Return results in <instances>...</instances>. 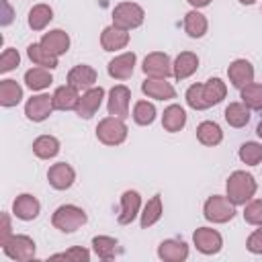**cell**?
Wrapping results in <instances>:
<instances>
[{
	"label": "cell",
	"instance_id": "6da1fadb",
	"mask_svg": "<svg viewBox=\"0 0 262 262\" xmlns=\"http://www.w3.org/2000/svg\"><path fill=\"white\" fill-rule=\"evenodd\" d=\"M227 96V84L221 78H209L203 84H190L186 88V104L194 111H207L219 104Z\"/></svg>",
	"mask_w": 262,
	"mask_h": 262
},
{
	"label": "cell",
	"instance_id": "7a4b0ae2",
	"mask_svg": "<svg viewBox=\"0 0 262 262\" xmlns=\"http://www.w3.org/2000/svg\"><path fill=\"white\" fill-rule=\"evenodd\" d=\"M258 190V182L256 178L246 172V170H235L229 174L227 182H225V194L227 199L237 207V205H246L248 201L254 199Z\"/></svg>",
	"mask_w": 262,
	"mask_h": 262
},
{
	"label": "cell",
	"instance_id": "3957f363",
	"mask_svg": "<svg viewBox=\"0 0 262 262\" xmlns=\"http://www.w3.org/2000/svg\"><path fill=\"white\" fill-rule=\"evenodd\" d=\"M86 221H88L86 211L78 205H72V203L59 205L51 215V225L55 229H59L61 233H74L82 225H86Z\"/></svg>",
	"mask_w": 262,
	"mask_h": 262
},
{
	"label": "cell",
	"instance_id": "277c9868",
	"mask_svg": "<svg viewBox=\"0 0 262 262\" xmlns=\"http://www.w3.org/2000/svg\"><path fill=\"white\" fill-rule=\"evenodd\" d=\"M127 133H129V129L125 125V119H119L113 115L100 119L96 125V139L104 145H111V147L121 145L127 139Z\"/></svg>",
	"mask_w": 262,
	"mask_h": 262
},
{
	"label": "cell",
	"instance_id": "5b68a950",
	"mask_svg": "<svg viewBox=\"0 0 262 262\" xmlns=\"http://www.w3.org/2000/svg\"><path fill=\"white\" fill-rule=\"evenodd\" d=\"M145 20V10L137 2H119L113 8V25L125 31H133L141 27Z\"/></svg>",
	"mask_w": 262,
	"mask_h": 262
},
{
	"label": "cell",
	"instance_id": "8992f818",
	"mask_svg": "<svg viewBox=\"0 0 262 262\" xmlns=\"http://www.w3.org/2000/svg\"><path fill=\"white\" fill-rule=\"evenodd\" d=\"M203 215L211 223H227L235 217V205L227 199V194H213L205 201Z\"/></svg>",
	"mask_w": 262,
	"mask_h": 262
},
{
	"label": "cell",
	"instance_id": "52a82bcc",
	"mask_svg": "<svg viewBox=\"0 0 262 262\" xmlns=\"http://www.w3.org/2000/svg\"><path fill=\"white\" fill-rule=\"evenodd\" d=\"M2 252L10 258V260H16V262H27V260H33L35 258V252H37V246H35V239L25 235V233H12L4 244H2Z\"/></svg>",
	"mask_w": 262,
	"mask_h": 262
},
{
	"label": "cell",
	"instance_id": "ba28073f",
	"mask_svg": "<svg viewBox=\"0 0 262 262\" xmlns=\"http://www.w3.org/2000/svg\"><path fill=\"white\" fill-rule=\"evenodd\" d=\"M141 70L147 78H164L168 80L170 76H174V68H172V59L168 53L164 51H151L143 57Z\"/></svg>",
	"mask_w": 262,
	"mask_h": 262
},
{
	"label": "cell",
	"instance_id": "9c48e42d",
	"mask_svg": "<svg viewBox=\"0 0 262 262\" xmlns=\"http://www.w3.org/2000/svg\"><path fill=\"white\" fill-rule=\"evenodd\" d=\"M53 111H55V106H53V94L41 92V94L31 96L25 102V117L29 121H33V123H41V121L49 119Z\"/></svg>",
	"mask_w": 262,
	"mask_h": 262
},
{
	"label": "cell",
	"instance_id": "30bf717a",
	"mask_svg": "<svg viewBox=\"0 0 262 262\" xmlns=\"http://www.w3.org/2000/svg\"><path fill=\"white\" fill-rule=\"evenodd\" d=\"M129 104H131V90L125 84H117L108 90V98H106V111L113 117L119 119H127L129 113Z\"/></svg>",
	"mask_w": 262,
	"mask_h": 262
},
{
	"label": "cell",
	"instance_id": "8fae6325",
	"mask_svg": "<svg viewBox=\"0 0 262 262\" xmlns=\"http://www.w3.org/2000/svg\"><path fill=\"white\" fill-rule=\"evenodd\" d=\"M192 244L194 248L205 254V256H213V254H219L221 248H223V237L217 229L213 227H199L194 233H192Z\"/></svg>",
	"mask_w": 262,
	"mask_h": 262
},
{
	"label": "cell",
	"instance_id": "7c38bea8",
	"mask_svg": "<svg viewBox=\"0 0 262 262\" xmlns=\"http://www.w3.org/2000/svg\"><path fill=\"white\" fill-rule=\"evenodd\" d=\"M102 100H104V88L102 86H92V88L84 90L80 96V102L76 106V115L80 119H92L98 113Z\"/></svg>",
	"mask_w": 262,
	"mask_h": 262
},
{
	"label": "cell",
	"instance_id": "4fadbf2b",
	"mask_svg": "<svg viewBox=\"0 0 262 262\" xmlns=\"http://www.w3.org/2000/svg\"><path fill=\"white\" fill-rule=\"evenodd\" d=\"M135 63H137V55L133 51H125V53L115 55L108 61L106 72L115 80H129L133 76V72H135Z\"/></svg>",
	"mask_w": 262,
	"mask_h": 262
},
{
	"label": "cell",
	"instance_id": "5bb4252c",
	"mask_svg": "<svg viewBox=\"0 0 262 262\" xmlns=\"http://www.w3.org/2000/svg\"><path fill=\"white\" fill-rule=\"evenodd\" d=\"M41 213V203L31 192H23L12 201V215L20 221H33Z\"/></svg>",
	"mask_w": 262,
	"mask_h": 262
},
{
	"label": "cell",
	"instance_id": "9a60e30c",
	"mask_svg": "<svg viewBox=\"0 0 262 262\" xmlns=\"http://www.w3.org/2000/svg\"><path fill=\"white\" fill-rule=\"evenodd\" d=\"M76 180V170L68 162H57L47 170V182L55 190H68Z\"/></svg>",
	"mask_w": 262,
	"mask_h": 262
},
{
	"label": "cell",
	"instance_id": "2e32d148",
	"mask_svg": "<svg viewBox=\"0 0 262 262\" xmlns=\"http://www.w3.org/2000/svg\"><path fill=\"white\" fill-rule=\"evenodd\" d=\"M139 211H141V194L137 190H125L121 194V209H119L117 221L121 225H129L135 221Z\"/></svg>",
	"mask_w": 262,
	"mask_h": 262
},
{
	"label": "cell",
	"instance_id": "e0dca14e",
	"mask_svg": "<svg viewBox=\"0 0 262 262\" xmlns=\"http://www.w3.org/2000/svg\"><path fill=\"white\" fill-rule=\"evenodd\" d=\"M227 78H229V82H231V86H235V88H244V86H248V84H252L254 82V66L248 61V59H233L231 63H229V68H227Z\"/></svg>",
	"mask_w": 262,
	"mask_h": 262
},
{
	"label": "cell",
	"instance_id": "ac0fdd59",
	"mask_svg": "<svg viewBox=\"0 0 262 262\" xmlns=\"http://www.w3.org/2000/svg\"><path fill=\"white\" fill-rule=\"evenodd\" d=\"M141 92L147 98H156V100H172V98H176L174 86L164 78H147V80H143L141 82Z\"/></svg>",
	"mask_w": 262,
	"mask_h": 262
},
{
	"label": "cell",
	"instance_id": "d6986e66",
	"mask_svg": "<svg viewBox=\"0 0 262 262\" xmlns=\"http://www.w3.org/2000/svg\"><path fill=\"white\" fill-rule=\"evenodd\" d=\"M96 78H98L96 70L92 66H88V63H78V66H74L68 72V84L74 86V88H78V90L92 88L96 84Z\"/></svg>",
	"mask_w": 262,
	"mask_h": 262
},
{
	"label": "cell",
	"instance_id": "ffe728a7",
	"mask_svg": "<svg viewBox=\"0 0 262 262\" xmlns=\"http://www.w3.org/2000/svg\"><path fill=\"white\" fill-rule=\"evenodd\" d=\"M100 45L104 51H119L129 45V31L119 29L115 25H108L100 33Z\"/></svg>",
	"mask_w": 262,
	"mask_h": 262
},
{
	"label": "cell",
	"instance_id": "44dd1931",
	"mask_svg": "<svg viewBox=\"0 0 262 262\" xmlns=\"http://www.w3.org/2000/svg\"><path fill=\"white\" fill-rule=\"evenodd\" d=\"M158 258L164 262H184L188 258V246L182 239H164L158 246Z\"/></svg>",
	"mask_w": 262,
	"mask_h": 262
},
{
	"label": "cell",
	"instance_id": "7402d4cb",
	"mask_svg": "<svg viewBox=\"0 0 262 262\" xmlns=\"http://www.w3.org/2000/svg\"><path fill=\"white\" fill-rule=\"evenodd\" d=\"M47 51H51L53 55H63V53H68V49H70V35L63 31V29H51L49 33H45L43 37H41V41H39Z\"/></svg>",
	"mask_w": 262,
	"mask_h": 262
},
{
	"label": "cell",
	"instance_id": "603a6c76",
	"mask_svg": "<svg viewBox=\"0 0 262 262\" xmlns=\"http://www.w3.org/2000/svg\"><path fill=\"white\" fill-rule=\"evenodd\" d=\"M80 96H82L80 90L70 84L57 86L53 92V106H55V111H76Z\"/></svg>",
	"mask_w": 262,
	"mask_h": 262
},
{
	"label": "cell",
	"instance_id": "cb8c5ba5",
	"mask_svg": "<svg viewBox=\"0 0 262 262\" xmlns=\"http://www.w3.org/2000/svg\"><path fill=\"white\" fill-rule=\"evenodd\" d=\"M182 27H184V33L190 37V39H201L205 37V33L209 31V20L203 12H199L196 8H192L190 12L184 14V20H182Z\"/></svg>",
	"mask_w": 262,
	"mask_h": 262
},
{
	"label": "cell",
	"instance_id": "d4e9b609",
	"mask_svg": "<svg viewBox=\"0 0 262 262\" xmlns=\"http://www.w3.org/2000/svg\"><path fill=\"white\" fill-rule=\"evenodd\" d=\"M172 68H174V78L176 80H186L199 70V55L192 53V51H182L172 61Z\"/></svg>",
	"mask_w": 262,
	"mask_h": 262
},
{
	"label": "cell",
	"instance_id": "484cf974",
	"mask_svg": "<svg viewBox=\"0 0 262 262\" xmlns=\"http://www.w3.org/2000/svg\"><path fill=\"white\" fill-rule=\"evenodd\" d=\"M184 125H186V111L180 104H170V106L164 108L162 127L168 133H178V131L184 129Z\"/></svg>",
	"mask_w": 262,
	"mask_h": 262
},
{
	"label": "cell",
	"instance_id": "4316f807",
	"mask_svg": "<svg viewBox=\"0 0 262 262\" xmlns=\"http://www.w3.org/2000/svg\"><path fill=\"white\" fill-rule=\"evenodd\" d=\"M51 82H53V76H51V72L47 68L37 66V68H31V70L25 72V84L33 92H41V90L49 88Z\"/></svg>",
	"mask_w": 262,
	"mask_h": 262
},
{
	"label": "cell",
	"instance_id": "83f0119b",
	"mask_svg": "<svg viewBox=\"0 0 262 262\" xmlns=\"http://www.w3.org/2000/svg\"><path fill=\"white\" fill-rule=\"evenodd\" d=\"M162 213H164L162 196H160V194H154V196L145 203L143 211L139 213V225H141V229H147V227L156 225V223L162 219Z\"/></svg>",
	"mask_w": 262,
	"mask_h": 262
},
{
	"label": "cell",
	"instance_id": "f1b7e54d",
	"mask_svg": "<svg viewBox=\"0 0 262 262\" xmlns=\"http://www.w3.org/2000/svg\"><path fill=\"white\" fill-rule=\"evenodd\" d=\"M196 139L207 147H215L223 141V131L215 121H203L196 127Z\"/></svg>",
	"mask_w": 262,
	"mask_h": 262
},
{
	"label": "cell",
	"instance_id": "f546056e",
	"mask_svg": "<svg viewBox=\"0 0 262 262\" xmlns=\"http://www.w3.org/2000/svg\"><path fill=\"white\" fill-rule=\"evenodd\" d=\"M27 55H29V59L35 66H41V68H47V70H55L57 68V61H59V57L53 55L51 51H47L41 43H31L27 47Z\"/></svg>",
	"mask_w": 262,
	"mask_h": 262
},
{
	"label": "cell",
	"instance_id": "4dcf8cb0",
	"mask_svg": "<svg viewBox=\"0 0 262 262\" xmlns=\"http://www.w3.org/2000/svg\"><path fill=\"white\" fill-rule=\"evenodd\" d=\"M33 154L39 160H51L59 154V139L55 135H39L33 141Z\"/></svg>",
	"mask_w": 262,
	"mask_h": 262
},
{
	"label": "cell",
	"instance_id": "1f68e13d",
	"mask_svg": "<svg viewBox=\"0 0 262 262\" xmlns=\"http://www.w3.org/2000/svg\"><path fill=\"white\" fill-rule=\"evenodd\" d=\"M20 100H23V86L10 78L2 80L0 82V104L10 108V106H16Z\"/></svg>",
	"mask_w": 262,
	"mask_h": 262
},
{
	"label": "cell",
	"instance_id": "d6a6232c",
	"mask_svg": "<svg viewBox=\"0 0 262 262\" xmlns=\"http://www.w3.org/2000/svg\"><path fill=\"white\" fill-rule=\"evenodd\" d=\"M225 121L233 129H242L250 123V108L244 102H229L225 106Z\"/></svg>",
	"mask_w": 262,
	"mask_h": 262
},
{
	"label": "cell",
	"instance_id": "836d02e7",
	"mask_svg": "<svg viewBox=\"0 0 262 262\" xmlns=\"http://www.w3.org/2000/svg\"><path fill=\"white\" fill-rule=\"evenodd\" d=\"M51 20H53V8L49 4H35L27 16V23L33 31H43Z\"/></svg>",
	"mask_w": 262,
	"mask_h": 262
},
{
	"label": "cell",
	"instance_id": "e575fe53",
	"mask_svg": "<svg viewBox=\"0 0 262 262\" xmlns=\"http://www.w3.org/2000/svg\"><path fill=\"white\" fill-rule=\"evenodd\" d=\"M117 246H119V242L115 237H111V235H94L92 237V250L104 262L113 260L117 256V250H119Z\"/></svg>",
	"mask_w": 262,
	"mask_h": 262
},
{
	"label": "cell",
	"instance_id": "d590c367",
	"mask_svg": "<svg viewBox=\"0 0 262 262\" xmlns=\"http://www.w3.org/2000/svg\"><path fill=\"white\" fill-rule=\"evenodd\" d=\"M156 115H158V111H156L154 102H149V100H137V102L133 104L131 117H133V121H135L137 125H141V127L151 125V123L156 121Z\"/></svg>",
	"mask_w": 262,
	"mask_h": 262
},
{
	"label": "cell",
	"instance_id": "8d00e7d4",
	"mask_svg": "<svg viewBox=\"0 0 262 262\" xmlns=\"http://www.w3.org/2000/svg\"><path fill=\"white\" fill-rule=\"evenodd\" d=\"M239 98L242 102L250 108V111H262V84H248L239 90Z\"/></svg>",
	"mask_w": 262,
	"mask_h": 262
},
{
	"label": "cell",
	"instance_id": "74e56055",
	"mask_svg": "<svg viewBox=\"0 0 262 262\" xmlns=\"http://www.w3.org/2000/svg\"><path fill=\"white\" fill-rule=\"evenodd\" d=\"M237 156H239V160L246 166H258L262 162V143H258V141H246V143L239 145Z\"/></svg>",
	"mask_w": 262,
	"mask_h": 262
},
{
	"label": "cell",
	"instance_id": "f35d334b",
	"mask_svg": "<svg viewBox=\"0 0 262 262\" xmlns=\"http://www.w3.org/2000/svg\"><path fill=\"white\" fill-rule=\"evenodd\" d=\"M244 219L250 225H262V199H252L244 205Z\"/></svg>",
	"mask_w": 262,
	"mask_h": 262
},
{
	"label": "cell",
	"instance_id": "ab89813d",
	"mask_svg": "<svg viewBox=\"0 0 262 262\" xmlns=\"http://www.w3.org/2000/svg\"><path fill=\"white\" fill-rule=\"evenodd\" d=\"M18 63H20L18 51L12 49V47H6V49L2 51V55H0V72L6 74V72H10V70L18 68Z\"/></svg>",
	"mask_w": 262,
	"mask_h": 262
},
{
	"label": "cell",
	"instance_id": "60d3db41",
	"mask_svg": "<svg viewBox=\"0 0 262 262\" xmlns=\"http://www.w3.org/2000/svg\"><path fill=\"white\" fill-rule=\"evenodd\" d=\"M51 258L53 260L63 258V260H74V262H88L90 260V252L86 248H82V246H74V248H70V250L61 252V254H53Z\"/></svg>",
	"mask_w": 262,
	"mask_h": 262
},
{
	"label": "cell",
	"instance_id": "b9f144b4",
	"mask_svg": "<svg viewBox=\"0 0 262 262\" xmlns=\"http://www.w3.org/2000/svg\"><path fill=\"white\" fill-rule=\"evenodd\" d=\"M246 248L248 252L252 254H262V227L258 225V229H254L250 235H248V242H246Z\"/></svg>",
	"mask_w": 262,
	"mask_h": 262
},
{
	"label": "cell",
	"instance_id": "7bdbcfd3",
	"mask_svg": "<svg viewBox=\"0 0 262 262\" xmlns=\"http://www.w3.org/2000/svg\"><path fill=\"white\" fill-rule=\"evenodd\" d=\"M12 235V225H10V215L2 213V229H0V246Z\"/></svg>",
	"mask_w": 262,
	"mask_h": 262
},
{
	"label": "cell",
	"instance_id": "ee69618b",
	"mask_svg": "<svg viewBox=\"0 0 262 262\" xmlns=\"http://www.w3.org/2000/svg\"><path fill=\"white\" fill-rule=\"evenodd\" d=\"M0 4H2V18H0V25H2V27H8V25L12 23V8H10L8 0H0Z\"/></svg>",
	"mask_w": 262,
	"mask_h": 262
},
{
	"label": "cell",
	"instance_id": "f6af8a7d",
	"mask_svg": "<svg viewBox=\"0 0 262 262\" xmlns=\"http://www.w3.org/2000/svg\"><path fill=\"white\" fill-rule=\"evenodd\" d=\"M186 2H188L192 8H196V10H199V8H205V6H209L213 0H186Z\"/></svg>",
	"mask_w": 262,
	"mask_h": 262
},
{
	"label": "cell",
	"instance_id": "bcb514c9",
	"mask_svg": "<svg viewBox=\"0 0 262 262\" xmlns=\"http://www.w3.org/2000/svg\"><path fill=\"white\" fill-rule=\"evenodd\" d=\"M256 135L262 139V119H260V121H258V125H256Z\"/></svg>",
	"mask_w": 262,
	"mask_h": 262
},
{
	"label": "cell",
	"instance_id": "7dc6e473",
	"mask_svg": "<svg viewBox=\"0 0 262 262\" xmlns=\"http://www.w3.org/2000/svg\"><path fill=\"white\" fill-rule=\"evenodd\" d=\"M237 2H239V4H244V6H252L256 0H237Z\"/></svg>",
	"mask_w": 262,
	"mask_h": 262
},
{
	"label": "cell",
	"instance_id": "c3c4849f",
	"mask_svg": "<svg viewBox=\"0 0 262 262\" xmlns=\"http://www.w3.org/2000/svg\"><path fill=\"white\" fill-rule=\"evenodd\" d=\"M260 227H262V225H260Z\"/></svg>",
	"mask_w": 262,
	"mask_h": 262
}]
</instances>
